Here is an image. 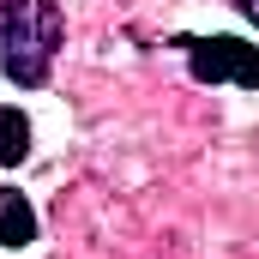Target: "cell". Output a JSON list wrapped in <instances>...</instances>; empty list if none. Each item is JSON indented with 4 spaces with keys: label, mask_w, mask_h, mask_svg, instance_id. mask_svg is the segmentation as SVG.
<instances>
[{
    "label": "cell",
    "mask_w": 259,
    "mask_h": 259,
    "mask_svg": "<svg viewBox=\"0 0 259 259\" xmlns=\"http://www.w3.org/2000/svg\"><path fill=\"white\" fill-rule=\"evenodd\" d=\"M24 157H30V121L0 103V163L12 169V163H24Z\"/></svg>",
    "instance_id": "277c9868"
},
{
    "label": "cell",
    "mask_w": 259,
    "mask_h": 259,
    "mask_svg": "<svg viewBox=\"0 0 259 259\" xmlns=\"http://www.w3.org/2000/svg\"><path fill=\"white\" fill-rule=\"evenodd\" d=\"M187 66H193L199 84H241L259 91V49L253 42H235V36H187Z\"/></svg>",
    "instance_id": "7a4b0ae2"
},
{
    "label": "cell",
    "mask_w": 259,
    "mask_h": 259,
    "mask_svg": "<svg viewBox=\"0 0 259 259\" xmlns=\"http://www.w3.org/2000/svg\"><path fill=\"white\" fill-rule=\"evenodd\" d=\"M36 241V211H30V199L12 193V187H0V247H30Z\"/></svg>",
    "instance_id": "3957f363"
},
{
    "label": "cell",
    "mask_w": 259,
    "mask_h": 259,
    "mask_svg": "<svg viewBox=\"0 0 259 259\" xmlns=\"http://www.w3.org/2000/svg\"><path fill=\"white\" fill-rule=\"evenodd\" d=\"M66 42L61 0H0V78L36 91L49 84V66Z\"/></svg>",
    "instance_id": "6da1fadb"
},
{
    "label": "cell",
    "mask_w": 259,
    "mask_h": 259,
    "mask_svg": "<svg viewBox=\"0 0 259 259\" xmlns=\"http://www.w3.org/2000/svg\"><path fill=\"white\" fill-rule=\"evenodd\" d=\"M229 6H235L241 18H253V24H259V0H229Z\"/></svg>",
    "instance_id": "5b68a950"
}]
</instances>
